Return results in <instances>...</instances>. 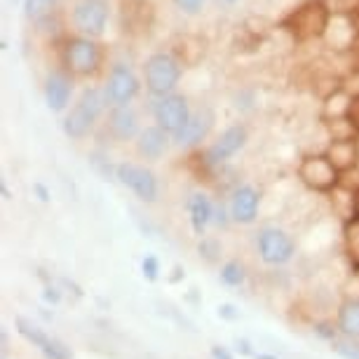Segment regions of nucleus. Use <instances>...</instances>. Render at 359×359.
<instances>
[{"label": "nucleus", "mask_w": 359, "mask_h": 359, "mask_svg": "<svg viewBox=\"0 0 359 359\" xmlns=\"http://www.w3.org/2000/svg\"><path fill=\"white\" fill-rule=\"evenodd\" d=\"M106 108H111L108 106L106 92L99 90V87H85V90L80 92L76 106L66 113V118L62 123L64 134L73 141L85 139L87 134L94 130V125L99 123L101 115L106 113Z\"/></svg>", "instance_id": "obj_1"}, {"label": "nucleus", "mask_w": 359, "mask_h": 359, "mask_svg": "<svg viewBox=\"0 0 359 359\" xmlns=\"http://www.w3.org/2000/svg\"><path fill=\"white\" fill-rule=\"evenodd\" d=\"M62 64L73 78H92L104 66V47L97 38L76 33L64 40Z\"/></svg>", "instance_id": "obj_2"}, {"label": "nucleus", "mask_w": 359, "mask_h": 359, "mask_svg": "<svg viewBox=\"0 0 359 359\" xmlns=\"http://www.w3.org/2000/svg\"><path fill=\"white\" fill-rule=\"evenodd\" d=\"M331 24V12L324 0H310L296 8L284 19L282 26L287 29L296 40H315L327 36Z\"/></svg>", "instance_id": "obj_3"}, {"label": "nucleus", "mask_w": 359, "mask_h": 359, "mask_svg": "<svg viewBox=\"0 0 359 359\" xmlns=\"http://www.w3.org/2000/svg\"><path fill=\"white\" fill-rule=\"evenodd\" d=\"M181 76H184V66L169 52H155L144 64L146 90L155 99L176 92V87L181 83Z\"/></svg>", "instance_id": "obj_4"}, {"label": "nucleus", "mask_w": 359, "mask_h": 359, "mask_svg": "<svg viewBox=\"0 0 359 359\" xmlns=\"http://www.w3.org/2000/svg\"><path fill=\"white\" fill-rule=\"evenodd\" d=\"M108 17H111V5L108 0H76L71 10V22L80 36L101 38L106 33Z\"/></svg>", "instance_id": "obj_5"}, {"label": "nucleus", "mask_w": 359, "mask_h": 359, "mask_svg": "<svg viewBox=\"0 0 359 359\" xmlns=\"http://www.w3.org/2000/svg\"><path fill=\"white\" fill-rule=\"evenodd\" d=\"M108 106H132V101L139 97L141 80L134 73V69L125 62H115L108 71L106 85H104Z\"/></svg>", "instance_id": "obj_6"}, {"label": "nucleus", "mask_w": 359, "mask_h": 359, "mask_svg": "<svg viewBox=\"0 0 359 359\" xmlns=\"http://www.w3.org/2000/svg\"><path fill=\"white\" fill-rule=\"evenodd\" d=\"M191 106H188V99L184 94H165V97H158L153 101V120L155 125H160L162 130L169 134H176L188 123L191 118Z\"/></svg>", "instance_id": "obj_7"}, {"label": "nucleus", "mask_w": 359, "mask_h": 359, "mask_svg": "<svg viewBox=\"0 0 359 359\" xmlns=\"http://www.w3.org/2000/svg\"><path fill=\"white\" fill-rule=\"evenodd\" d=\"M256 245H259L263 263H268V266H284L296 254L294 240L282 228H263L256 237Z\"/></svg>", "instance_id": "obj_8"}, {"label": "nucleus", "mask_w": 359, "mask_h": 359, "mask_svg": "<svg viewBox=\"0 0 359 359\" xmlns=\"http://www.w3.org/2000/svg\"><path fill=\"white\" fill-rule=\"evenodd\" d=\"M247 141H249V132L242 123L226 127V130L221 132V137L205 151V165L207 167L223 165L226 160H230L233 155L240 153L242 148L247 146Z\"/></svg>", "instance_id": "obj_9"}, {"label": "nucleus", "mask_w": 359, "mask_h": 359, "mask_svg": "<svg viewBox=\"0 0 359 359\" xmlns=\"http://www.w3.org/2000/svg\"><path fill=\"white\" fill-rule=\"evenodd\" d=\"M115 179L137 195L141 202H155L158 200V179L151 169L134 165V162H123L115 169Z\"/></svg>", "instance_id": "obj_10"}, {"label": "nucleus", "mask_w": 359, "mask_h": 359, "mask_svg": "<svg viewBox=\"0 0 359 359\" xmlns=\"http://www.w3.org/2000/svg\"><path fill=\"white\" fill-rule=\"evenodd\" d=\"M338 174L341 172L331 165L327 155H310L298 167V176L303 179V184H308L310 188H315L320 193L334 191L338 184Z\"/></svg>", "instance_id": "obj_11"}, {"label": "nucleus", "mask_w": 359, "mask_h": 359, "mask_svg": "<svg viewBox=\"0 0 359 359\" xmlns=\"http://www.w3.org/2000/svg\"><path fill=\"white\" fill-rule=\"evenodd\" d=\"M214 127V113L209 108H200V111H193L188 123L181 127L179 132L172 134V144L181 151H191V148H198L202 141L209 137Z\"/></svg>", "instance_id": "obj_12"}, {"label": "nucleus", "mask_w": 359, "mask_h": 359, "mask_svg": "<svg viewBox=\"0 0 359 359\" xmlns=\"http://www.w3.org/2000/svg\"><path fill=\"white\" fill-rule=\"evenodd\" d=\"M141 120L139 113L132 106H113L108 111L106 120V132L111 134L115 141H137L141 134Z\"/></svg>", "instance_id": "obj_13"}, {"label": "nucleus", "mask_w": 359, "mask_h": 359, "mask_svg": "<svg viewBox=\"0 0 359 359\" xmlns=\"http://www.w3.org/2000/svg\"><path fill=\"white\" fill-rule=\"evenodd\" d=\"M45 104L52 113H64L73 97V76L69 71H52L45 78Z\"/></svg>", "instance_id": "obj_14"}, {"label": "nucleus", "mask_w": 359, "mask_h": 359, "mask_svg": "<svg viewBox=\"0 0 359 359\" xmlns=\"http://www.w3.org/2000/svg\"><path fill=\"white\" fill-rule=\"evenodd\" d=\"M172 144V134L160 125H146L137 137V153L148 162H158Z\"/></svg>", "instance_id": "obj_15"}, {"label": "nucleus", "mask_w": 359, "mask_h": 359, "mask_svg": "<svg viewBox=\"0 0 359 359\" xmlns=\"http://www.w3.org/2000/svg\"><path fill=\"white\" fill-rule=\"evenodd\" d=\"M17 327H19V334H22L26 341H31L33 345H36V348L43 352L47 359H71V352H69V348H66L64 343L54 341V338L47 336L45 331H40L38 327H33L31 322H26V320L19 317Z\"/></svg>", "instance_id": "obj_16"}, {"label": "nucleus", "mask_w": 359, "mask_h": 359, "mask_svg": "<svg viewBox=\"0 0 359 359\" xmlns=\"http://www.w3.org/2000/svg\"><path fill=\"white\" fill-rule=\"evenodd\" d=\"M261 195L254 186H237L230 198V216L237 223H254L259 216Z\"/></svg>", "instance_id": "obj_17"}, {"label": "nucleus", "mask_w": 359, "mask_h": 359, "mask_svg": "<svg viewBox=\"0 0 359 359\" xmlns=\"http://www.w3.org/2000/svg\"><path fill=\"white\" fill-rule=\"evenodd\" d=\"M327 158L331 160V165H334L338 172H348V169L355 167L359 160V141L336 139L334 144L329 146Z\"/></svg>", "instance_id": "obj_18"}, {"label": "nucleus", "mask_w": 359, "mask_h": 359, "mask_svg": "<svg viewBox=\"0 0 359 359\" xmlns=\"http://www.w3.org/2000/svg\"><path fill=\"white\" fill-rule=\"evenodd\" d=\"M188 214H191V226L195 235H205L209 223L214 221V205L209 202L205 193H193L188 200Z\"/></svg>", "instance_id": "obj_19"}, {"label": "nucleus", "mask_w": 359, "mask_h": 359, "mask_svg": "<svg viewBox=\"0 0 359 359\" xmlns=\"http://www.w3.org/2000/svg\"><path fill=\"white\" fill-rule=\"evenodd\" d=\"M338 329L348 338H359V298H348L338 310Z\"/></svg>", "instance_id": "obj_20"}, {"label": "nucleus", "mask_w": 359, "mask_h": 359, "mask_svg": "<svg viewBox=\"0 0 359 359\" xmlns=\"http://www.w3.org/2000/svg\"><path fill=\"white\" fill-rule=\"evenodd\" d=\"M57 5L59 0H24V17L33 24H43L54 15Z\"/></svg>", "instance_id": "obj_21"}, {"label": "nucleus", "mask_w": 359, "mask_h": 359, "mask_svg": "<svg viewBox=\"0 0 359 359\" xmlns=\"http://www.w3.org/2000/svg\"><path fill=\"white\" fill-rule=\"evenodd\" d=\"M345 247H348L352 263L359 268V219L357 216H352V221H348V226H345Z\"/></svg>", "instance_id": "obj_22"}, {"label": "nucleus", "mask_w": 359, "mask_h": 359, "mask_svg": "<svg viewBox=\"0 0 359 359\" xmlns=\"http://www.w3.org/2000/svg\"><path fill=\"white\" fill-rule=\"evenodd\" d=\"M245 268H242V263L237 261H228L226 266L221 268V282L226 284V287H240L242 282H245Z\"/></svg>", "instance_id": "obj_23"}, {"label": "nucleus", "mask_w": 359, "mask_h": 359, "mask_svg": "<svg viewBox=\"0 0 359 359\" xmlns=\"http://www.w3.org/2000/svg\"><path fill=\"white\" fill-rule=\"evenodd\" d=\"M334 17H350L359 10V0H324Z\"/></svg>", "instance_id": "obj_24"}, {"label": "nucleus", "mask_w": 359, "mask_h": 359, "mask_svg": "<svg viewBox=\"0 0 359 359\" xmlns=\"http://www.w3.org/2000/svg\"><path fill=\"white\" fill-rule=\"evenodd\" d=\"M334 352L343 359H359V343L355 338H350V341H334Z\"/></svg>", "instance_id": "obj_25"}, {"label": "nucleus", "mask_w": 359, "mask_h": 359, "mask_svg": "<svg viewBox=\"0 0 359 359\" xmlns=\"http://www.w3.org/2000/svg\"><path fill=\"white\" fill-rule=\"evenodd\" d=\"M92 165H94V169H97V172L104 176V179L108 181V179H115V169H118V165H111V162H108V158L106 155H99V153H94L92 155Z\"/></svg>", "instance_id": "obj_26"}, {"label": "nucleus", "mask_w": 359, "mask_h": 359, "mask_svg": "<svg viewBox=\"0 0 359 359\" xmlns=\"http://www.w3.org/2000/svg\"><path fill=\"white\" fill-rule=\"evenodd\" d=\"M141 270H144L146 280L155 282V280H158V273H160V261L155 259V256H146L144 263H141Z\"/></svg>", "instance_id": "obj_27"}, {"label": "nucleus", "mask_w": 359, "mask_h": 359, "mask_svg": "<svg viewBox=\"0 0 359 359\" xmlns=\"http://www.w3.org/2000/svg\"><path fill=\"white\" fill-rule=\"evenodd\" d=\"M174 5L184 12V15H200L205 0H174Z\"/></svg>", "instance_id": "obj_28"}, {"label": "nucleus", "mask_w": 359, "mask_h": 359, "mask_svg": "<svg viewBox=\"0 0 359 359\" xmlns=\"http://www.w3.org/2000/svg\"><path fill=\"white\" fill-rule=\"evenodd\" d=\"M345 118H348L350 125L359 132V94H355V97L348 99V111H345Z\"/></svg>", "instance_id": "obj_29"}, {"label": "nucleus", "mask_w": 359, "mask_h": 359, "mask_svg": "<svg viewBox=\"0 0 359 359\" xmlns=\"http://www.w3.org/2000/svg\"><path fill=\"white\" fill-rule=\"evenodd\" d=\"M200 254L205 256L207 261H214L216 254H219V245L214 240H202L200 242Z\"/></svg>", "instance_id": "obj_30"}, {"label": "nucleus", "mask_w": 359, "mask_h": 359, "mask_svg": "<svg viewBox=\"0 0 359 359\" xmlns=\"http://www.w3.org/2000/svg\"><path fill=\"white\" fill-rule=\"evenodd\" d=\"M350 59H352V69L359 73V36H355L350 45Z\"/></svg>", "instance_id": "obj_31"}, {"label": "nucleus", "mask_w": 359, "mask_h": 359, "mask_svg": "<svg viewBox=\"0 0 359 359\" xmlns=\"http://www.w3.org/2000/svg\"><path fill=\"white\" fill-rule=\"evenodd\" d=\"M315 334H320L322 338H329V341H334L336 338V331L329 327V324H317L315 327Z\"/></svg>", "instance_id": "obj_32"}, {"label": "nucleus", "mask_w": 359, "mask_h": 359, "mask_svg": "<svg viewBox=\"0 0 359 359\" xmlns=\"http://www.w3.org/2000/svg\"><path fill=\"white\" fill-rule=\"evenodd\" d=\"M214 223H219V226H226V223H228L226 207H223V205H216L214 207Z\"/></svg>", "instance_id": "obj_33"}, {"label": "nucleus", "mask_w": 359, "mask_h": 359, "mask_svg": "<svg viewBox=\"0 0 359 359\" xmlns=\"http://www.w3.org/2000/svg\"><path fill=\"white\" fill-rule=\"evenodd\" d=\"M45 301L47 303H59L62 301V294H59V289L57 287H45Z\"/></svg>", "instance_id": "obj_34"}, {"label": "nucleus", "mask_w": 359, "mask_h": 359, "mask_svg": "<svg viewBox=\"0 0 359 359\" xmlns=\"http://www.w3.org/2000/svg\"><path fill=\"white\" fill-rule=\"evenodd\" d=\"M33 193L38 195V200H40V202H50V198H52L50 191H47V188H45L43 184H33Z\"/></svg>", "instance_id": "obj_35"}, {"label": "nucleus", "mask_w": 359, "mask_h": 359, "mask_svg": "<svg viewBox=\"0 0 359 359\" xmlns=\"http://www.w3.org/2000/svg\"><path fill=\"white\" fill-rule=\"evenodd\" d=\"M212 355H214V359H233V355H230L226 348H221V345H214Z\"/></svg>", "instance_id": "obj_36"}, {"label": "nucleus", "mask_w": 359, "mask_h": 359, "mask_svg": "<svg viewBox=\"0 0 359 359\" xmlns=\"http://www.w3.org/2000/svg\"><path fill=\"white\" fill-rule=\"evenodd\" d=\"M219 315H221V317H226V320H235V317H237L235 308H233V306H228V303H226V306H221V308H219Z\"/></svg>", "instance_id": "obj_37"}, {"label": "nucleus", "mask_w": 359, "mask_h": 359, "mask_svg": "<svg viewBox=\"0 0 359 359\" xmlns=\"http://www.w3.org/2000/svg\"><path fill=\"white\" fill-rule=\"evenodd\" d=\"M352 216L359 219V186L355 188V193H352Z\"/></svg>", "instance_id": "obj_38"}, {"label": "nucleus", "mask_w": 359, "mask_h": 359, "mask_svg": "<svg viewBox=\"0 0 359 359\" xmlns=\"http://www.w3.org/2000/svg\"><path fill=\"white\" fill-rule=\"evenodd\" d=\"M237 350L242 352V355H254L252 348H249V343L247 341H237Z\"/></svg>", "instance_id": "obj_39"}, {"label": "nucleus", "mask_w": 359, "mask_h": 359, "mask_svg": "<svg viewBox=\"0 0 359 359\" xmlns=\"http://www.w3.org/2000/svg\"><path fill=\"white\" fill-rule=\"evenodd\" d=\"M350 24H352V29H355V33L359 36V10L355 12V15H350Z\"/></svg>", "instance_id": "obj_40"}, {"label": "nucleus", "mask_w": 359, "mask_h": 359, "mask_svg": "<svg viewBox=\"0 0 359 359\" xmlns=\"http://www.w3.org/2000/svg\"><path fill=\"white\" fill-rule=\"evenodd\" d=\"M0 191H3V200H12V193L8 191V186L3 184V186H0Z\"/></svg>", "instance_id": "obj_41"}, {"label": "nucleus", "mask_w": 359, "mask_h": 359, "mask_svg": "<svg viewBox=\"0 0 359 359\" xmlns=\"http://www.w3.org/2000/svg\"><path fill=\"white\" fill-rule=\"evenodd\" d=\"M216 3H221V5H228V8H230V5H235L237 0H216Z\"/></svg>", "instance_id": "obj_42"}, {"label": "nucleus", "mask_w": 359, "mask_h": 359, "mask_svg": "<svg viewBox=\"0 0 359 359\" xmlns=\"http://www.w3.org/2000/svg\"><path fill=\"white\" fill-rule=\"evenodd\" d=\"M256 359H275V357H268V355H254Z\"/></svg>", "instance_id": "obj_43"}, {"label": "nucleus", "mask_w": 359, "mask_h": 359, "mask_svg": "<svg viewBox=\"0 0 359 359\" xmlns=\"http://www.w3.org/2000/svg\"><path fill=\"white\" fill-rule=\"evenodd\" d=\"M12 3H19V0H12Z\"/></svg>", "instance_id": "obj_44"}]
</instances>
